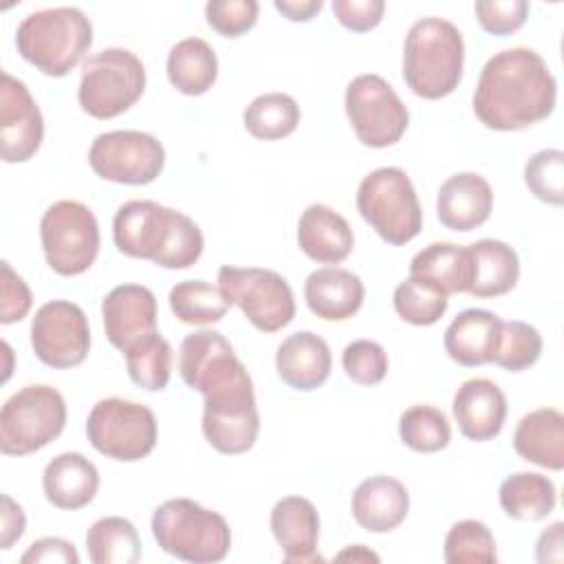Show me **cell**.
<instances>
[{
  "mask_svg": "<svg viewBox=\"0 0 564 564\" xmlns=\"http://www.w3.org/2000/svg\"><path fill=\"white\" fill-rule=\"evenodd\" d=\"M555 99L557 84L542 55L513 46L485 62L471 106L485 128L511 132L551 117Z\"/></svg>",
  "mask_w": 564,
  "mask_h": 564,
  "instance_id": "cell-1",
  "label": "cell"
},
{
  "mask_svg": "<svg viewBox=\"0 0 564 564\" xmlns=\"http://www.w3.org/2000/svg\"><path fill=\"white\" fill-rule=\"evenodd\" d=\"M112 240L123 256L163 269H189L205 247L203 231L189 216L154 200L123 203L112 220Z\"/></svg>",
  "mask_w": 564,
  "mask_h": 564,
  "instance_id": "cell-2",
  "label": "cell"
},
{
  "mask_svg": "<svg viewBox=\"0 0 564 564\" xmlns=\"http://www.w3.org/2000/svg\"><path fill=\"white\" fill-rule=\"evenodd\" d=\"M465 42L456 24L443 18L414 22L403 44V82L423 99H443L463 77Z\"/></svg>",
  "mask_w": 564,
  "mask_h": 564,
  "instance_id": "cell-3",
  "label": "cell"
},
{
  "mask_svg": "<svg viewBox=\"0 0 564 564\" xmlns=\"http://www.w3.org/2000/svg\"><path fill=\"white\" fill-rule=\"evenodd\" d=\"M93 44V24L77 7H53L29 13L15 31L22 59L48 77L68 75Z\"/></svg>",
  "mask_w": 564,
  "mask_h": 564,
  "instance_id": "cell-4",
  "label": "cell"
},
{
  "mask_svg": "<svg viewBox=\"0 0 564 564\" xmlns=\"http://www.w3.org/2000/svg\"><path fill=\"white\" fill-rule=\"evenodd\" d=\"M152 535L176 560L214 564L227 557L231 531L227 520L189 498H172L154 509Z\"/></svg>",
  "mask_w": 564,
  "mask_h": 564,
  "instance_id": "cell-5",
  "label": "cell"
},
{
  "mask_svg": "<svg viewBox=\"0 0 564 564\" xmlns=\"http://www.w3.org/2000/svg\"><path fill=\"white\" fill-rule=\"evenodd\" d=\"M357 209L394 247L414 240L423 227L416 189L401 167H379L364 176L357 187Z\"/></svg>",
  "mask_w": 564,
  "mask_h": 564,
  "instance_id": "cell-6",
  "label": "cell"
},
{
  "mask_svg": "<svg viewBox=\"0 0 564 564\" xmlns=\"http://www.w3.org/2000/svg\"><path fill=\"white\" fill-rule=\"evenodd\" d=\"M143 90V62L128 48H104L82 64L77 101L95 119L119 117L141 99Z\"/></svg>",
  "mask_w": 564,
  "mask_h": 564,
  "instance_id": "cell-7",
  "label": "cell"
},
{
  "mask_svg": "<svg viewBox=\"0 0 564 564\" xmlns=\"http://www.w3.org/2000/svg\"><path fill=\"white\" fill-rule=\"evenodd\" d=\"M64 425V397L53 386H24L0 410V449L7 456L33 454L55 441Z\"/></svg>",
  "mask_w": 564,
  "mask_h": 564,
  "instance_id": "cell-8",
  "label": "cell"
},
{
  "mask_svg": "<svg viewBox=\"0 0 564 564\" xmlns=\"http://www.w3.org/2000/svg\"><path fill=\"white\" fill-rule=\"evenodd\" d=\"M86 436L106 458L134 463L154 449L159 427L148 405L108 397L99 399L88 412Z\"/></svg>",
  "mask_w": 564,
  "mask_h": 564,
  "instance_id": "cell-9",
  "label": "cell"
},
{
  "mask_svg": "<svg viewBox=\"0 0 564 564\" xmlns=\"http://www.w3.org/2000/svg\"><path fill=\"white\" fill-rule=\"evenodd\" d=\"M40 240L46 264L64 278L93 267L99 253V225L93 209L79 200L53 203L40 220Z\"/></svg>",
  "mask_w": 564,
  "mask_h": 564,
  "instance_id": "cell-10",
  "label": "cell"
},
{
  "mask_svg": "<svg viewBox=\"0 0 564 564\" xmlns=\"http://www.w3.org/2000/svg\"><path fill=\"white\" fill-rule=\"evenodd\" d=\"M218 286L260 333H275L295 317L293 291L271 269L225 264L218 269Z\"/></svg>",
  "mask_w": 564,
  "mask_h": 564,
  "instance_id": "cell-11",
  "label": "cell"
},
{
  "mask_svg": "<svg viewBox=\"0 0 564 564\" xmlns=\"http://www.w3.org/2000/svg\"><path fill=\"white\" fill-rule=\"evenodd\" d=\"M348 121L368 148H390L408 130L410 112L394 88L379 75H357L344 97Z\"/></svg>",
  "mask_w": 564,
  "mask_h": 564,
  "instance_id": "cell-12",
  "label": "cell"
},
{
  "mask_svg": "<svg viewBox=\"0 0 564 564\" xmlns=\"http://www.w3.org/2000/svg\"><path fill=\"white\" fill-rule=\"evenodd\" d=\"M93 172L119 185H148L165 167L163 143L141 130H112L97 134L88 150Z\"/></svg>",
  "mask_w": 564,
  "mask_h": 564,
  "instance_id": "cell-13",
  "label": "cell"
},
{
  "mask_svg": "<svg viewBox=\"0 0 564 564\" xmlns=\"http://www.w3.org/2000/svg\"><path fill=\"white\" fill-rule=\"evenodd\" d=\"M203 436L220 454L236 456L253 447L260 432V414L251 377L203 397Z\"/></svg>",
  "mask_w": 564,
  "mask_h": 564,
  "instance_id": "cell-14",
  "label": "cell"
},
{
  "mask_svg": "<svg viewBox=\"0 0 564 564\" xmlns=\"http://www.w3.org/2000/svg\"><path fill=\"white\" fill-rule=\"evenodd\" d=\"M31 348L48 368L66 370L84 364L90 350L88 317L75 302L51 300L35 311Z\"/></svg>",
  "mask_w": 564,
  "mask_h": 564,
  "instance_id": "cell-15",
  "label": "cell"
},
{
  "mask_svg": "<svg viewBox=\"0 0 564 564\" xmlns=\"http://www.w3.org/2000/svg\"><path fill=\"white\" fill-rule=\"evenodd\" d=\"M178 372L203 397L249 377L245 364L218 330H196L181 341Z\"/></svg>",
  "mask_w": 564,
  "mask_h": 564,
  "instance_id": "cell-16",
  "label": "cell"
},
{
  "mask_svg": "<svg viewBox=\"0 0 564 564\" xmlns=\"http://www.w3.org/2000/svg\"><path fill=\"white\" fill-rule=\"evenodd\" d=\"M44 139V117L24 82L7 70L0 75V156L24 163L35 156Z\"/></svg>",
  "mask_w": 564,
  "mask_h": 564,
  "instance_id": "cell-17",
  "label": "cell"
},
{
  "mask_svg": "<svg viewBox=\"0 0 564 564\" xmlns=\"http://www.w3.org/2000/svg\"><path fill=\"white\" fill-rule=\"evenodd\" d=\"M104 330L121 352L156 330V297L148 286L119 284L101 302Z\"/></svg>",
  "mask_w": 564,
  "mask_h": 564,
  "instance_id": "cell-18",
  "label": "cell"
},
{
  "mask_svg": "<svg viewBox=\"0 0 564 564\" xmlns=\"http://www.w3.org/2000/svg\"><path fill=\"white\" fill-rule=\"evenodd\" d=\"M454 421L469 441L485 443L500 434L507 419V397L498 383L485 377L467 379L452 399Z\"/></svg>",
  "mask_w": 564,
  "mask_h": 564,
  "instance_id": "cell-19",
  "label": "cell"
},
{
  "mask_svg": "<svg viewBox=\"0 0 564 564\" xmlns=\"http://www.w3.org/2000/svg\"><path fill=\"white\" fill-rule=\"evenodd\" d=\"M494 207V192L487 178L476 172L452 174L438 189L436 216L445 229L471 231L487 223Z\"/></svg>",
  "mask_w": 564,
  "mask_h": 564,
  "instance_id": "cell-20",
  "label": "cell"
},
{
  "mask_svg": "<svg viewBox=\"0 0 564 564\" xmlns=\"http://www.w3.org/2000/svg\"><path fill=\"white\" fill-rule=\"evenodd\" d=\"M271 533L289 564L319 562V516L315 505L302 496H286L271 509Z\"/></svg>",
  "mask_w": 564,
  "mask_h": 564,
  "instance_id": "cell-21",
  "label": "cell"
},
{
  "mask_svg": "<svg viewBox=\"0 0 564 564\" xmlns=\"http://www.w3.org/2000/svg\"><path fill=\"white\" fill-rule=\"evenodd\" d=\"M333 368L328 344L313 330L289 335L275 352V370L282 383L293 390L311 392L326 383Z\"/></svg>",
  "mask_w": 564,
  "mask_h": 564,
  "instance_id": "cell-22",
  "label": "cell"
},
{
  "mask_svg": "<svg viewBox=\"0 0 564 564\" xmlns=\"http://www.w3.org/2000/svg\"><path fill=\"white\" fill-rule=\"evenodd\" d=\"M350 511L364 531L390 533L405 520L410 494L405 485L392 476H370L352 491Z\"/></svg>",
  "mask_w": 564,
  "mask_h": 564,
  "instance_id": "cell-23",
  "label": "cell"
},
{
  "mask_svg": "<svg viewBox=\"0 0 564 564\" xmlns=\"http://www.w3.org/2000/svg\"><path fill=\"white\" fill-rule=\"evenodd\" d=\"M297 245L306 258L319 264L344 262L352 247L355 236L348 220L328 205H308L297 223Z\"/></svg>",
  "mask_w": 564,
  "mask_h": 564,
  "instance_id": "cell-24",
  "label": "cell"
},
{
  "mask_svg": "<svg viewBox=\"0 0 564 564\" xmlns=\"http://www.w3.org/2000/svg\"><path fill=\"white\" fill-rule=\"evenodd\" d=\"M364 282L357 273L341 267H324L308 273L304 300L313 315L326 322H344L364 304Z\"/></svg>",
  "mask_w": 564,
  "mask_h": 564,
  "instance_id": "cell-25",
  "label": "cell"
},
{
  "mask_svg": "<svg viewBox=\"0 0 564 564\" xmlns=\"http://www.w3.org/2000/svg\"><path fill=\"white\" fill-rule=\"evenodd\" d=\"M502 319L485 308H465L443 333V346L452 361L465 368L491 364Z\"/></svg>",
  "mask_w": 564,
  "mask_h": 564,
  "instance_id": "cell-26",
  "label": "cell"
},
{
  "mask_svg": "<svg viewBox=\"0 0 564 564\" xmlns=\"http://www.w3.org/2000/svg\"><path fill=\"white\" fill-rule=\"evenodd\" d=\"M42 489L53 507L77 511L97 496L99 471L84 454L64 452L44 467Z\"/></svg>",
  "mask_w": 564,
  "mask_h": 564,
  "instance_id": "cell-27",
  "label": "cell"
},
{
  "mask_svg": "<svg viewBox=\"0 0 564 564\" xmlns=\"http://www.w3.org/2000/svg\"><path fill=\"white\" fill-rule=\"evenodd\" d=\"M513 449L524 460L560 471L564 469V416L555 408H538L524 414L513 432Z\"/></svg>",
  "mask_w": 564,
  "mask_h": 564,
  "instance_id": "cell-28",
  "label": "cell"
},
{
  "mask_svg": "<svg viewBox=\"0 0 564 564\" xmlns=\"http://www.w3.org/2000/svg\"><path fill=\"white\" fill-rule=\"evenodd\" d=\"M471 253V282L469 295L498 297L509 293L520 278L518 253L502 240L482 238L469 245Z\"/></svg>",
  "mask_w": 564,
  "mask_h": 564,
  "instance_id": "cell-29",
  "label": "cell"
},
{
  "mask_svg": "<svg viewBox=\"0 0 564 564\" xmlns=\"http://www.w3.org/2000/svg\"><path fill=\"white\" fill-rule=\"evenodd\" d=\"M167 79L170 84L187 95H205L218 77V57L203 37H185L176 42L167 53Z\"/></svg>",
  "mask_w": 564,
  "mask_h": 564,
  "instance_id": "cell-30",
  "label": "cell"
},
{
  "mask_svg": "<svg viewBox=\"0 0 564 564\" xmlns=\"http://www.w3.org/2000/svg\"><path fill=\"white\" fill-rule=\"evenodd\" d=\"M502 511L520 522L544 520L557 502L555 485L544 474L516 471L507 476L498 489Z\"/></svg>",
  "mask_w": 564,
  "mask_h": 564,
  "instance_id": "cell-31",
  "label": "cell"
},
{
  "mask_svg": "<svg viewBox=\"0 0 564 564\" xmlns=\"http://www.w3.org/2000/svg\"><path fill=\"white\" fill-rule=\"evenodd\" d=\"M410 275H421L438 284L447 295L467 293L471 282L469 247L454 242H432L412 258Z\"/></svg>",
  "mask_w": 564,
  "mask_h": 564,
  "instance_id": "cell-32",
  "label": "cell"
},
{
  "mask_svg": "<svg viewBox=\"0 0 564 564\" xmlns=\"http://www.w3.org/2000/svg\"><path fill=\"white\" fill-rule=\"evenodd\" d=\"M86 549L93 564H134L141 560V540L134 524L121 516H106L90 524Z\"/></svg>",
  "mask_w": 564,
  "mask_h": 564,
  "instance_id": "cell-33",
  "label": "cell"
},
{
  "mask_svg": "<svg viewBox=\"0 0 564 564\" xmlns=\"http://www.w3.org/2000/svg\"><path fill=\"white\" fill-rule=\"evenodd\" d=\"M242 123L253 139L278 141L295 132L300 106L286 93H264L245 108Z\"/></svg>",
  "mask_w": 564,
  "mask_h": 564,
  "instance_id": "cell-34",
  "label": "cell"
},
{
  "mask_svg": "<svg viewBox=\"0 0 564 564\" xmlns=\"http://www.w3.org/2000/svg\"><path fill=\"white\" fill-rule=\"evenodd\" d=\"M170 308L183 324L207 326L220 322L229 311V300L205 280H183L170 289Z\"/></svg>",
  "mask_w": 564,
  "mask_h": 564,
  "instance_id": "cell-35",
  "label": "cell"
},
{
  "mask_svg": "<svg viewBox=\"0 0 564 564\" xmlns=\"http://www.w3.org/2000/svg\"><path fill=\"white\" fill-rule=\"evenodd\" d=\"M126 355V368L130 379L148 390V392H161L170 383L172 377V359L174 350L167 339L161 337L159 330L141 337L132 346L123 350Z\"/></svg>",
  "mask_w": 564,
  "mask_h": 564,
  "instance_id": "cell-36",
  "label": "cell"
},
{
  "mask_svg": "<svg viewBox=\"0 0 564 564\" xmlns=\"http://www.w3.org/2000/svg\"><path fill=\"white\" fill-rule=\"evenodd\" d=\"M449 295L434 282L421 275H408L392 295V304L397 315L412 326H432L436 324L445 311Z\"/></svg>",
  "mask_w": 564,
  "mask_h": 564,
  "instance_id": "cell-37",
  "label": "cell"
},
{
  "mask_svg": "<svg viewBox=\"0 0 564 564\" xmlns=\"http://www.w3.org/2000/svg\"><path fill=\"white\" fill-rule=\"evenodd\" d=\"M399 436L412 452L434 454L449 445L452 427L443 410L421 403L408 408L399 416Z\"/></svg>",
  "mask_w": 564,
  "mask_h": 564,
  "instance_id": "cell-38",
  "label": "cell"
},
{
  "mask_svg": "<svg viewBox=\"0 0 564 564\" xmlns=\"http://www.w3.org/2000/svg\"><path fill=\"white\" fill-rule=\"evenodd\" d=\"M443 557L447 564H494L496 540L480 520H460L445 535Z\"/></svg>",
  "mask_w": 564,
  "mask_h": 564,
  "instance_id": "cell-39",
  "label": "cell"
},
{
  "mask_svg": "<svg viewBox=\"0 0 564 564\" xmlns=\"http://www.w3.org/2000/svg\"><path fill=\"white\" fill-rule=\"evenodd\" d=\"M542 355V335L535 326L511 319L500 324L498 346L494 352L491 364L509 370V372H522L531 368Z\"/></svg>",
  "mask_w": 564,
  "mask_h": 564,
  "instance_id": "cell-40",
  "label": "cell"
},
{
  "mask_svg": "<svg viewBox=\"0 0 564 564\" xmlns=\"http://www.w3.org/2000/svg\"><path fill=\"white\" fill-rule=\"evenodd\" d=\"M524 183L538 200L560 207L564 203V152L557 148L535 152L524 165Z\"/></svg>",
  "mask_w": 564,
  "mask_h": 564,
  "instance_id": "cell-41",
  "label": "cell"
},
{
  "mask_svg": "<svg viewBox=\"0 0 564 564\" xmlns=\"http://www.w3.org/2000/svg\"><path fill=\"white\" fill-rule=\"evenodd\" d=\"M341 368L350 381L377 386L388 375V355L383 346L372 339H355L341 352Z\"/></svg>",
  "mask_w": 564,
  "mask_h": 564,
  "instance_id": "cell-42",
  "label": "cell"
},
{
  "mask_svg": "<svg viewBox=\"0 0 564 564\" xmlns=\"http://www.w3.org/2000/svg\"><path fill=\"white\" fill-rule=\"evenodd\" d=\"M256 0H214L205 4L207 24L223 37H240L258 22Z\"/></svg>",
  "mask_w": 564,
  "mask_h": 564,
  "instance_id": "cell-43",
  "label": "cell"
},
{
  "mask_svg": "<svg viewBox=\"0 0 564 564\" xmlns=\"http://www.w3.org/2000/svg\"><path fill=\"white\" fill-rule=\"evenodd\" d=\"M480 26L491 35H511L520 31L529 15L527 0H480L474 4Z\"/></svg>",
  "mask_w": 564,
  "mask_h": 564,
  "instance_id": "cell-44",
  "label": "cell"
},
{
  "mask_svg": "<svg viewBox=\"0 0 564 564\" xmlns=\"http://www.w3.org/2000/svg\"><path fill=\"white\" fill-rule=\"evenodd\" d=\"M383 0H333V13L341 26L355 33H366L383 20Z\"/></svg>",
  "mask_w": 564,
  "mask_h": 564,
  "instance_id": "cell-45",
  "label": "cell"
},
{
  "mask_svg": "<svg viewBox=\"0 0 564 564\" xmlns=\"http://www.w3.org/2000/svg\"><path fill=\"white\" fill-rule=\"evenodd\" d=\"M2 304H0V322L13 324L26 317L31 311L33 297L26 282L11 269L7 260H2Z\"/></svg>",
  "mask_w": 564,
  "mask_h": 564,
  "instance_id": "cell-46",
  "label": "cell"
},
{
  "mask_svg": "<svg viewBox=\"0 0 564 564\" xmlns=\"http://www.w3.org/2000/svg\"><path fill=\"white\" fill-rule=\"evenodd\" d=\"M22 564H77L79 553L73 542L64 538H40L22 555Z\"/></svg>",
  "mask_w": 564,
  "mask_h": 564,
  "instance_id": "cell-47",
  "label": "cell"
},
{
  "mask_svg": "<svg viewBox=\"0 0 564 564\" xmlns=\"http://www.w3.org/2000/svg\"><path fill=\"white\" fill-rule=\"evenodd\" d=\"M26 518L22 507L7 494H2V516H0V549H11L24 533Z\"/></svg>",
  "mask_w": 564,
  "mask_h": 564,
  "instance_id": "cell-48",
  "label": "cell"
},
{
  "mask_svg": "<svg viewBox=\"0 0 564 564\" xmlns=\"http://www.w3.org/2000/svg\"><path fill=\"white\" fill-rule=\"evenodd\" d=\"M564 522H553L546 531L540 533L535 544V560L540 564L562 562L564 557Z\"/></svg>",
  "mask_w": 564,
  "mask_h": 564,
  "instance_id": "cell-49",
  "label": "cell"
},
{
  "mask_svg": "<svg viewBox=\"0 0 564 564\" xmlns=\"http://www.w3.org/2000/svg\"><path fill=\"white\" fill-rule=\"evenodd\" d=\"M273 7L291 22H308L324 9V2L322 0H275Z\"/></svg>",
  "mask_w": 564,
  "mask_h": 564,
  "instance_id": "cell-50",
  "label": "cell"
},
{
  "mask_svg": "<svg viewBox=\"0 0 564 564\" xmlns=\"http://www.w3.org/2000/svg\"><path fill=\"white\" fill-rule=\"evenodd\" d=\"M337 560H366V562H379V555H375L372 551H368L364 544H357V546H352V549H346V551H341L339 555H337Z\"/></svg>",
  "mask_w": 564,
  "mask_h": 564,
  "instance_id": "cell-51",
  "label": "cell"
}]
</instances>
